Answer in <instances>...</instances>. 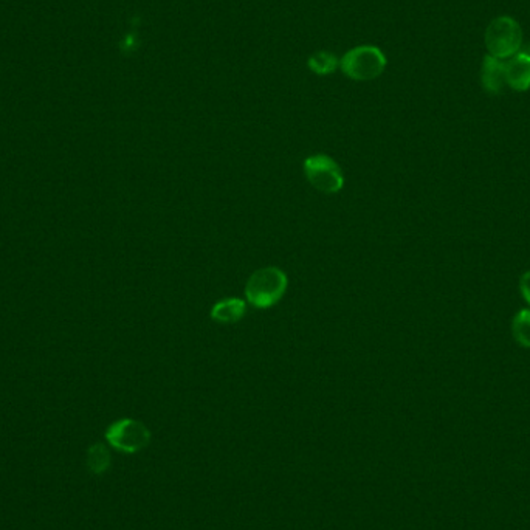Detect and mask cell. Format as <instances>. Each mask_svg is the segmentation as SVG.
Here are the masks:
<instances>
[{"label": "cell", "mask_w": 530, "mask_h": 530, "mask_svg": "<svg viewBox=\"0 0 530 530\" xmlns=\"http://www.w3.org/2000/svg\"><path fill=\"white\" fill-rule=\"evenodd\" d=\"M288 278L284 270L275 265L262 267L250 275L245 284V298L255 309L276 306L288 292Z\"/></svg>", "instance_id": "1"}, {"label": "cell", "mask_w": 530, "mask_h": 530, "mask_svg": "<svg viewBox=\"0 0 530 530\" xmlns=\"http://www.w3.org/2000/svg\"><path fill=\"white\" fill-rule=\"evenodd\" d=\"M523 42V32L517 20L509 16H501L487 27L486 47L488 55L496 59H509L515 57Z\"/></svg>", "instance_id": "2"}, {"label": "cell", "mask_w": 530, "mask_h": 530, "mask_svg": "<svg viewBox=\"0 0 530 530\" xmlns=\"http://www.w3.org/2000/svg\"><path fill=\"white\" fill-rule=\"evenodd\" d=\"M387 67V58L377 47L363 45L348 51L340 61V69L344 75L356 81H371L383 73Z\"/></svg>", "instance_id": "3"}, {"label": "cell", "mask_w": 530, "mask_h": 530, "mask_svg": "<svg viewBox=\"0 0 530 530\" xmlns=\"http://www.w3.org/2000/svg\"><path fill=\"white\" fill-rule=\"evenodd\" d=\"M306 179L317 191L323 194H338L344 187V174L340 165L326 154L306 157L303 163Z\"/></svg>", "instance_id": "4"}, {"label": "cell", "mask_w": 530, "mask_h": 530, "mask_svg": "<svg viewBox=\"0 0 530 530\" xmlns=\"http://www.w3.org/2000/svg\"><path fill=\"white\" fill-rule=\"evenodd\" d=\"M106 439L113 449L125 453H135L150 443V433L138 420L121 419L107 428Z\"/></svg>", "instance_id": "5"}, {"label": "cell", "mask_w": 530, "mask_h": 530, "mask_svg": "<svg viewBox=\"0 0 530 530\" xmlns=\"http://www.w3.org/2000/svg\"><path fill=\"white\" fill-rule=\"evenodd\" d=\"M505 84L517 92L530 88V57L527 53H517L504 63Z\"/></svg>", "instance_id": "6"}, {"label": "cell", "mask_w": 530, "mask_h": 530, "mask_svg": "<svg viewBox=\"0 0 530 530\" xmlns=\"http://www.w3.org/2000/svg\"><path fill=\"white\" fill-rule=\"evenodd\" d=\"M480 82L488 94H501L505 88L504 63L487 55L480 67Z\"/></svg>", "instance_id": "7"}, {"label": "cell", "mask_w": 530, "mask_h": 530, "mask_svg": "<svg viewBox=\"0 0 530 530\" xmlns=\"http://www.w3.org/2000/svg\"><path fill=\"white\" fill-rule=\"evenodd\" d=\"M247 313V301L242 298H225L211 307L210 317L212 321L220 325H234L245 317Z\"/></svg>", "instance_id": "8"}, {"label": "cell", "mask_w": 530, "mask_h": 530, "mask_svg": "<svg viewBox=\"0 0 530 530\" xmlns=\"http://www.w3.org/2000/svg\"><path fill=\"white\" fill-rule=\"evenodd\" d=\"M511 335L519 346L530 349V309H521L511 319Z\"/></svg>", "instance_id": "9"}, {"label": "cell", "mask_w": 530, "mask_h": 530, "mask_svg": "<svg viewBox=\"0 0 530 530\" xmlns=\"http://www.w3.org/2000/svg\"><path fill=\"white\" fill-rule=\"evenodd\" d=\"M88 468L94 473H104L109 465H111V453H109L106 445L95 443L94 447L88 449Z\"/></svg>", "instance_id": "10"}, {"label": "cell", "mask_w": 530, "mask_h": 530, "mask_svg": "<svg viewBox=\"0 0 530 530\" xmlns=\"http://www.w3.org/2000/svg\"><path fill=\"white\" fill-rule=\"evenodd\" d=\"M309 67L319 75H329L334 70L337 69V58L331 55V53L319 51V53L311 58Z\"/></svg>", "instance_id": "11"}, {"label": "cell", "mask_w": 530, "mask_h": 530, "mask_svg": "<svg viewBox=\"0 0 530 530\" xmlns=\"http://www.w3.org/2000/svg\"><path fill=\"white\" fill-rule=\"evenodd\" d=\"M519 292H521L524 301L530 306V270H527L519 278Z\"/></svg>", "instance_id": "12"}, {"label": "cell", "mask_w": 530, "mask_h": 530, "mask_svg": "<svg viewBox=\"0 0 530 530\" xmlns=\"http://www.w3.org/2000/svg\"><path fill=\"white\" fill-rule=\"evenodd\" d=\"M527 55H529V57H530V45H529V51H527Z\"/></svg>", "instance_id": "13"}]
</instances>
